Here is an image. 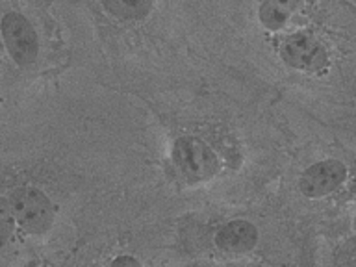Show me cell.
Segmentation results:
<instances>
[{
    "label": "cell",
    "instance_id": "cell-1",
    "mask_svg": "<svg viewBox=\"0 0 356 267\" xmlns=\"http://www.w3.org/2000/svg\"><path fill=\"white\" fill-rule=\"evenodd\" d=\"M13 221L28 234H44L54 222V206L43 191L35 188H19L10 200Z\"/></svg>",
    "mask_w": 356,
    "mask_h": 267
},
{
    "label": "cell",
    "instance_id": "cell-2",
    "mask_svg": "<svg viewBox=\"0 0 356 267\" xmlns=\"http://www.w3.org/2000/svg\"><path fill=\"white\" fill-rule=\"evenodd\" d=\"M172 161L189 182H204L219 171L216 154L204 141L197 138L177 139L172 147Z\"/></svg>",
    "mask_w": 356,
    "mask_h": 267
},
{
    "label": "cell",
    "instance_id": "cell-3",
    "mask_svg": "<svg viewBox=\"0 0 356 267\" xmlns=\"http://www.w3.org/2000/svg\"><path fill=\"white\" fill-rule=\"evenodd\" d=\"M2 38L6 49L17 65H30L38 58L39 41L26 17L21 13H8L2 19Z\"/></svg>",
    "mask_w": 356,
    "mask_h": 267
},
{
    "label": "cell",
    "instance_id": "cell-4",
    "mask_svg": "<svg viewBox=\"0 0 356 267\" xmlns=\"http://www.w3.org/2000/svg\"><path fill=\"white\" fill-rule=\"evenodd\" d=\"M345 177H347V167L341 161H317L302 172L299 180V189L300 193L310 199H319V197L332 193L334 189H338Z\"/></svg>",
    "mask_w": 356,
    "mask_h": 267
},
{
    "label": "cell",
    "instance_id": "cell-5",
    "mask_svg": "<svg viewBox=\"0 0 356 267\" xmlns=\"http://www.w3.org/2000/svg\"><path fill=\"white\" fill-rule=\"evenodd\" d=\"M282 60L295 69L319 71L327 65V50L310 33L299 32L284 41Z\"/></svg>",
    "mask_w": 356,
    "mask_h": 267
},
{
    "label": "cell",
    "instance_id": "cell-6",
    "mask_svg": "<svg viewBox=\"0 0 356 267\" xmlns=\"http://www.w3.org/2000/svg\"><path fill=\"white\" fill-rule=\"evenodd\" d=\"M258 241V228L249 221L236 219L227 222L225 227L219 228L216 234V245L225 252L230 254H243L254 249Z\"/></svg>",
    "mask_w": 356,
    "mask_h": 267
},
{
    "label": "cell",
    "instance_id": "cell-7",
    "mask_svg": "<svg viewBox=\"0 0 356 267\" xmlns=\"http://www.w3.org/2000/svg\"><path fill=\"white\" fill-rule=\"evenodd\" d=\"M102 6L113 17L128 19V21L143 19L145 15H149L150 8H152L150 2H145V0H106L102 2Z\"/></svg>",
    "mask_w": 356,
    "mask_h": 267
},
{
    "label": "cell",
    "instance_id": "cell-8",
    "mask_svg": "<svg viewBox=\"0 0 356 267\" xmlns=\"http://www.w3.org/2000/svg\"><path fill=\"white\" fill-rule=\"evenodd\" d=\"M260 21L264 26L278 30L288 21V4L282 2H264L260 6Z\"/></svg>",
    "mask_w": 356,
    "mask_h": 267
},
{
    "label": "cell",
    "instance_id": "cell-9",
    "mask_svg": "<svg viewBox=\"0 0 356 267\" xmlns=\"http://www.w3.org/2000/svg\"><path fill=\"white\" fill-rule=\"evenodd\" d=\"M111 267H141L138 258H134V256H119L115 260L111 261Z\"/></svg>",
    "mask_w": 356,
    "mask_h": 267
}]
</instances>
